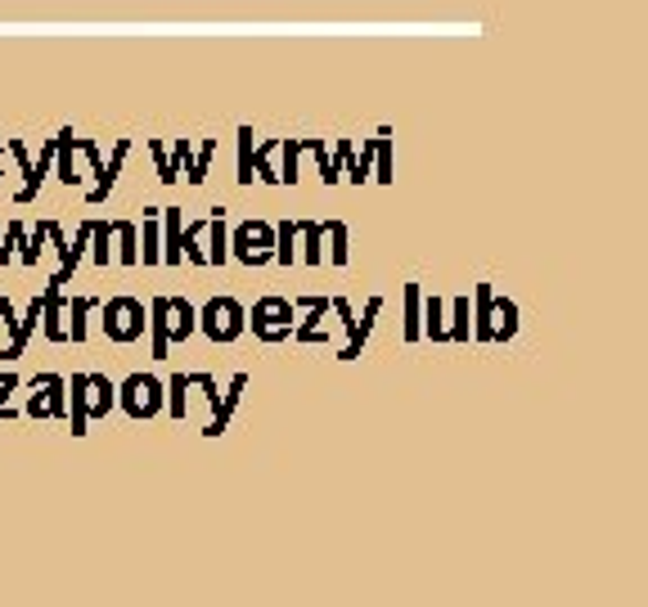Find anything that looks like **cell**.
Masks as SVG:
<instances>
[{
	"label": "cell",
	"mask_w": 648,
	"mask_h": 607,
	"mask_svg": "<svg viewBox=\"0 0 648 607\" xmlns=\"http://www.w3.org/2000/svg\"><path fill=\"white\" fill-rule=\"evenodd\" d=\"M69 391H73V405L63 423H73V437H86L91 419H108L117 410V383H108V374H73Z\"/></svg>",
	"instance_id": "cell-1"
},
{
	"label": "cell",
	"mask_w": 648,
	"mask_h": 607,
	"mask_svg": "<svg viewBox=\"0 0 648 607\" xmlns=\"http://www.w3.org/2000/svg\"><path fill=\"white\" fill-rule=\"evenodd\" d=\"M100 328H104V337L113 347H132V343H140L145 337V324H149V306L140 302V297H132V293H117V297H108V302H100Z\"/></svg>",
	"instance_id": "cell-2"
},
{
	"label": "cell",
	"mask_w": 648,
	"mask_h": 607,
	"mask_svg": "<svg viewBox=\"0 0 648 607\" xmlns=\"http://www.w3.org/2000/svg\"><path fill=\"white\" fill-rule=\"evenodd\" d=\"M243 315H248V306L239 297L217 293V297H208L199 306V333L208 337L212 347H230V343H239V337L248 333V320Z\"/></svg>",
	"instance_id": "cell-3"
},
{
	"label": "cell",
	"mask_w": 648,
	"mask_h": 607,
	"mask_svg": "<svg viewBox=\"0 0 648 607\" xmlns=\"http://www.w3.org/2000/svg\"><path fill=\"white\" fill-rule=\"evenodd\" d=\"M230 261L248 265V270H262L275 261V221L266 217H248L239 226H230Z\"/></svg>",
	"instance_id": "cell-4"
},
{
	"label": "cell",
	"mask_w": 648,
	"mask_h": 607,
	"mask_svg": "<svg viewBox=\"0 0 648 607\" xmlns=\"http://www.w3.org/2000/svg\"><path fill=\"white\" fill-rule=\"evenodd\" d=\"M163 405H167V391H163V378L158 374H126L117 383V410L132 419V423L158 419Z\"/></svg>",
	"instance_id": "cell-5"
},
{
	"label": "cell",
	"mask_w": 648,
	"mask_h": 607,
	"mask_svg": "<svg viewBox=\"0 0 648 607\" xmlns=\"http://www.w3.org/2000/svg\"><path fill=\"white\" fill-rule=\"evenodd\" d=\"M248 320V328H252V337L257 343H289L293 337V328H297V311H293V297H280V293H271V297H257L252 302V311L243 315Z\"/></svg>",
	"instance_id": "cell-6"
},
{
	"label": "cell",
	"mask_w": 648,
	"mask_h": 607,
	"mask_svg": "<svg viewBox=\"0 0 648 607\" xmlns=\"http://www.w3.org/2000/svg\"><path fill=\"white\" fill-rule=\"evenodd\" d=\"M28 405H23V419H69V378L63 374H32L23 378Z\"/></svg>",
	"instance_id": "cell-7"
},
{
	"label": "cell",
	"mask_w": 648,
	"mask_h": 607,
	"mask_svg": "<svg viewBox=\"0 0 648 607\" xmlns=\"http://www.w3.org/2000/svg\"><path fill=\"white\" fill-rule=\"evenodd\" d=\"M293 311H297V328H293V343L302 347H320V343H334V311H330V297H293Z\"/></svg>",
	"instance_id": "cell-8"
},
{
	"label": "cell",
	"mask_w": 648,
	"mask_h": 607,
	"mask_svg": "<svg viewBox=\"0 0 648 607\" xmlns=\"http://www.w3.org/2000/svg\"><path fill=\"white\" fill-rule=\"evenodd\" d=\"M383 306H387V297H383V293H374V297L365 302V311L356 315V328L347 333V343L338 347V360H356V356L365 352V343H369V333H374V324H378Z\"/></svg>",
	"instance_id": "cell-9"
},
{
	"label": "cell",
	"mask_w": 648,
	"mask_h": 607,
	"mask_svg": "<svg viewBox=\"0 0 648 607\" xmlns=\"http://www.w3.org/2000/svg\"><path fill=\"white\" fill-rule=\"evenodd\" d=\"M243 387H248V374H234L230 383H221V400H217L212 419L203 423V437H221V432L230 428V419H234V410H239V400H243Z\"/></svg>",
	"instance_id": "cell-10"
},
{
	"label": "cell",
	"mask_w": 648,
	"mask_h": 607,
	"mask_svg": "<svg viewBox=\"0 0 648 607\" xmlns=\"http://www.w3.org/2000/svg\"><path fill=\"white\" fill-rule=\"evenodd\" d=\"M6 158H14V167H19V176H23V185L14 189V202L19 208H28V202L41 193V176H36V167H32V154H28V145L23 140H6Z\"/></svg>",
	"instance_id": "cell-11"
},
{
	"label": "cell",
	"mask_w": 648,
	"mask_h": 607,
	"mask_svg": "<svg viewBox=\"0 0 648 607\" xmlns=\"http://www.w3.org/2000/svg\"><path fill=\"white\" fill-rule=\"evenodd\" d=\"M199 333V306L189 297H167V343H189Z\"/></svg>",
	"instance_id": "cell-12"
},
{
	"label": "cell",
	"mask_w": 648,
	"mask_h": 607,
	"mask_svg": "<svg viewBox=\"0 0 648 607\" xmlns=\"http://www.w3.org/2000/svg\"><path fill=\"white\" fill-rule=\"evenodd\" d=\"M126 158H132V140H113V154H108V163H104L100 185H91V189H86V202H91V208H100V202L113 193V185H117V176H122Z\"/></svg>",
	"instance_id": "cell-13"
},
{
	"label": "cell",
	"mask_w": 648,
	"mask_h": 607,
	"mask_svg": "<svg viewBox=\"0 0 648 607\" xmlns=\"http://www.w3.org/2000/svg\"><path fill=\"white\" fill-rule=\"evenodd\" d=\"M63 302H69V297L45 284V293H41V333H45V343H69V324H63Z\"/></svg>",
	"instance_id": "cell-14"
},
{
	"label": "cell",
	"mask_w": 648,
	"mask_h": 607,
	"mask_svg": "<svg viewBox=\"0 0 648 607\" xmlns=\"http://www.w3.org/2000/svg\"><path fill=\"white\" fill-rule=\"evenodd\" d=\"M100 311V297H73L63 302V324H69V343H86L91 337V315Z\"/></svg>",
	"instance_id": "cell-15"
},
{
	"label": "cell",
	"mask_w": 648,
	"mask_h": 607,
	"mask_svg": "<svg viewBox=\"0 0 648 607\" xmlns=\"http://www.w3.org/2000/svg\"><path fill=\"white\" fill-rule=\"evenodd\" d=\"M487 324H491V343H513V337H518V302L491 293V315H487Z\"/></svg>",
	"instance_id": "cell-16"
},
{
	"label": "cell",
	"mask_w": 648,
	"mask_h": 607,
	"mask_svg": "<svg viewBox=\"0 0 648 607\" xmlns=\"http://www.w3.org/2000/svg\"><path fill=\"white\" fill-rule=\"evenodd\" d=\"M226 261H230V212L217 202L208 217V265H226Z\"/></svg>",
	"instance_id": "cell-17"
},
{
	"label": "cell",
	"mask_w": 648,
	"mask_h": 607,
	"mask_svg": "<svg viewBox=\"0 0 648 607\" xmlns=\"http://www.w3.org/2000/svg\"><path fill=\"white\" fill-rule=\"evenodd\" d=\"M446 315H450V324H446V343L464 347L469 337H473V306H469V293L450 297V302H446Z\"/></svg>",
	"instance_id": "cell-18"
},
{
	"label": "cell",
	"mask_w": 648,
	"mask_h": 607,
	"mask_svg": "<svg viewBox=\"0 0 648 607\" xmlns=\"http://www.w3.org/2000/svg\"><path fill=\"white\" fill-rule=\"evenodd\" d=\"M113 261L140 265V226L136 221H113Z\"/></svg>",
	"instance_id": "cell-19"
},
{
	"label": "cell",
	"mask_w": 648,
	"mask_h": 607,
	"mask_svg": "<svg viewBox=\"0 0 648 607\" xmlns=\"http://www.w3.org/2000/svg\"><path fill=\"white\" fill-rule=\"evenodd\" d=\"M145 333H149V356H154V360H167V352H171V343H167V297H154V302H149V324H145Z\"/></svg>",
	"instance_id": "cell-20"
},
{
	"label": "cell",
	"mask_w": 648,
	"mask_h": 607,
	"mask_svg": "<svg viewBox=\"0 0 648 607\" xmlns=\"http://www.w3.org/2000/svg\"><path fill=\"white\" fill-rule=\"evenodd\" d=\"M297 261L324 265V221H297Z\"/></svg>",
	"instance_id": "cell-21"
},
{
	"label": "cell",
	"mask_w": 648,
	"mask_h": 607,
	"mask_svg": "<svg viewBox=\"0 0 648 607\" xmlns=\"http://www.w3.org/2000/svg\"><path fill=\"white\" fill-rule=\"evenodd\" d=\"M163 208H145V230H140V261L163 265Z\"/></svg>",
	"instance_id": "cell-22"
},
{
	"label": "cell",
	"mask_w": 648,
	"mask_h": 607,
	"mask_svg": "<svg viewBox=\"0 0 648 607\" xmlns=\"http://www.w3.org/2000/svg\"><path fill=\"white\" fill-rule=\"evenodd\" d=\"M180 257L194 265H208V217L180 226Z\"/></svg>",
	"instance_id": "cell-23"
},
{
	"label": "cell",
	"mask_w": 648,
	"mask_h": 607,
	"mask_svg": "<svg viewBox=\"0 0 648 607\" xmlns=\"http://www.w3.org/2000/svg\"><path fill=\"white\" fill-rule=\"evenodd\" d=\"M446 324H450V315H446V297H424V311H419V333L424 337H432V343H446Z\"/></svg>",
	"instance_id": "cell-24"
},
{
	"label": "cell",
	"mask_w": 648,
	"mask_h": 607,
	"mask_svg": "<svg viewBox=\"0 0 648 607\" xmlns=\"http://www.w3.org/2000/svg\"><path fill=\"white\" fill-rule=\"evenodd\" d=\"M369 180H378V185H393L397 180V163H393V130H378L374 135V176Z\"/></svg>",
	"instance_id": "cell-25"
},
{
	"label": "cell",
	"mask_w": 648,
	"mask_h": 607,
	"mask_svg": "<svg viewBox=\"0 0 648 607\" xmlns=\"http://www.w3.org/2000/svg\"><path fill=\"white\" fill-rule=\"evenodd\" d=\"M163 391H167L163 415H167L171 423H180V419L189 415V374H171V378L163 383Z\"/></svg>",
	"instance_id": "cell-26"
},
{
	"label": "cell",
	"mask_w": 648,
	"mask_h": 607,
	"mask_svg": "<svg viewBox=\"0 0 648 607\" xmlns=\"http://www.w3.org/2000/svg\"><path fill=\"white\" fill-rule=\"evenodd\" d=\"M212 158H217V140H199V145H194L189 149V158H185V180L189 185H203L208 180V167H212Z\"/></svg>",
	"instance_id": "cell-27"
},
{
	"label": "cell",
	"mask_w": 648,
	"mask_h": 607,
	"mask_svg": "<svg viewBox=\"0 0 648 607\" xmlns=\"http://www.w3.org/2000/svg\"><path fill=\"white\" fill-rule=\"evenodd\" d=\"M401 302H406V306H401V311H406V320H401V337H406V343H419V337H424V333H419L424 289H419V284H406V289H401Z\"/></svg>",
	"instance_id": "cell-28"
},
{
	"label": "cell",
	"mask_w": 648,
	"mask_h": 607,
	"mask_svg": "<svg viewBox=\"0 0 648 607\" xmlns=\"http://www.w3.org/2000/svg\"><path fill=\"white\" fill-rule=\"evenodd\" d=\"M275 154H280V140H266V145H257V149H252V180H262V185H280Z\"/></svg>",
	"instance_id": "cell-29"
},
{
	"label": "cell",
	"mask_w": 648,
	"mask_h": 607,
	"mask_svg": "<svg viewBox=\"0 0 648 607\" xmlns=\"http://www.w3.org/2000/svg\"><path fill=\"white\" fill-rule=\"evenodd\" d=\"M324 239H330V261L334 265H347L352 261V230H347V221H324Z\"/></svg>",
	"instance_id": "cell-30"
},
{
	"label": "cell",
	"mask_w": 648,
	"mask_h": 607,
	"mask_svg": "<svg viewBox=\"0 0 648 607\" xmlns=\"http://www.w3.org/2000/svg\"><path fill=\"white\" fill-rule=\"evenodd\" d=\"M369 176H374V140H360V154L352 149V154H347V163H343V180L365 185Z\"/></svg>",
	"instance_id": "cell-31"
},
{
	"label": "cell",
	"mask_w": 648,
	"mask_h": 607,
	"mask_svg": "<svg viewBox=\"0 0 648 607\" xmlns=\"http://www.w3.org/2000/svg\"><path fill=\"white\" fill-rule=\"evenodd\" d=\"M163 261L180 265V208H163Z\"/></svg>",
	"instance_id": "cell-32"
},
{
	"label": "cell",
	"mask_w": 648,
	"mask_h": 607,
	"mask_svg": "<svg viewBox=\"0 0 648 607\" xmlns=\"http://www.w3.org/2000/svg\"><path fill=\"white\" fill-rule=\"evenodd\" d=\"M275 265H297V221L275 226Z\"/></svg>",
	"instance_id": "cell-33"
},
{
	"label": "cell",
	"mask_w": 648,
	"mask_h": 607,
	"mask_svg": "<svg viewBox=\"0 0 648 607\" xmlns=\"http://www.w3.org/2000/svg\"><path fill=\"white\" fill-rule=\"evenodd\" d=\"M95 265H108L113 261V221H95L91 230V252H86Z\"/></svg>",
	"instance_id": "cell-34"
},
{
	"label": "cell",
	"mask_w": 648,
	"mask_h": 607,
	"mask_svg": "<svg viewBox=\"0 0 648 607\" xmlns=\"http://www.w3.org/2000/svg\"><path fill=\"white\" fill-rule=\"evenodd\" d=\"M145 149H149V158H154V167H158V180H163V185H176V180H180V171H176V163H171L167 145H163V140H145Z\"/></svg>",
	"instance_id": "cell-35"
},
{
	"label": "cell",
	"mask_w": 648,
	"mask_h": 607,
	"mask_svg": "<svg viewBox=\"0 0 648 607\" xmlns=\"http://www.w3.org/2000/svg\"><path fill=\"white\" fill-rule=\"evenodd\" d=\"M50 252V239H45V221H36V230H28V248L19 252V265H36L41 257Z\"/></svg>",
	"instance_id": "cell-36"
},
{
	"label": "cell",
	"mask_w": 648,
	"mask_h": 607,
	"mask_svg": "<svg viewBox=\"0 0 648 607\" xmlns=\"http://www.w3.org/2000/svg\"><path fill=\"white\" fill-rule=\"evenodd\" d=\"M239 185H252V126H239Z\"/></svg>",
	"instance_id": "cell-37"
},
{
	"label": "cell",
	"mask_w": 648,
	"mask_h": 607,
	"mask_svg": "<svg viewBox=\"0 0 648 607\" xmlns=\"http://www.w3.org/2000/svg\"><path fill=\"white\" fill-rule=\"evenodd\" d=\"M6 248H10L14 261H19V252L28 248V226H23V221H10V226H6Z\"/></svg>",
	"instance_id": "cell-38"
},
{
	"label": "cell",
	"mask_w": 648,
	"mask_h": 607,
	"mask_svg": "<svg viewBox=\"0 0 648 607\" xmlns=\"http://www.w3.org/2000/svg\"><path fill=\"white\" fill-rule=\"evenodd\" d=\"M19 387H23V378H19V374H0V400H10Z\"/></svg>",
	"instance_id": "cell-39"
},
{
	"label": "cell",
	"mask_w": 648,
	"mask_h": 607,
	"mask_svg": "<svg viewBox=\"0 0 648 607\" xmlns=\"http://www.w3.org/2000/svg\"><path fill=\"white\" fill-rule=\"evenodd\" d=\"M0 419H23V410H14L10 400H0Z\"/></svg>",
	"instance_id": "cell-40"
},
{
	"label": "cell",
	"mask_w": 648,
	"mask_h": 607,
	"mask_svg": "<svg viewBox=\"0 0 648 607\" xmlns=\"http://www.w3.org/2000/svg\"><path fill=\"white\" fill-rule=\"evenodd\" d=\"M0 265H14V252L6 248V234H0Z\"/></svg>",
	"instance_id": "cell-41"
},
{
	"label": "cell",
	"mask_w": 648,
	"mask_h": 607,
	"mask_svg": "<svg viewBox=\"0 0 648 607\" xmlns=\"http://www.w3.org/2000/svg\"><path fill=\"white\" fill-rule=\"evenodd\" d=\"M0 176H6V145H0Z\"/></svg>",
	"instance_id": "cell-42"
}]
</instances>
